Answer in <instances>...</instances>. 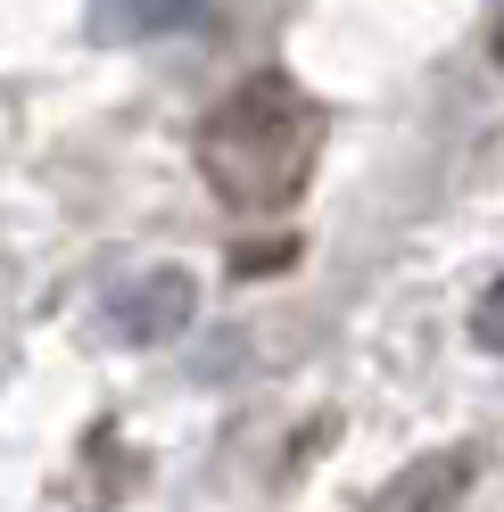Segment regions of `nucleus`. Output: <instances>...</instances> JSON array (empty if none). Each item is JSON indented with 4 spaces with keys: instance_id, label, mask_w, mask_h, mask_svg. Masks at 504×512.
Instances as JSON below:
<instances>
[{
    "instance_id": "f257e3e1",
    "label": "nucleus",
    "mask_w": 504,
    "mask_h": 512,
    "mask_svg": "<svg viewBox=\"0 0 504 512\" xmlns=\"http://www.w3.org/2000/svg\"><path fill=\"white\" fill-rule=\"evenodd\" d=\"M314 149H323V108H314L290 75L232 83L199 124V174H207L215 199L240 207V215L290 207L306 190V174H314Z\"/></svg>"
},
{
    "instance_id": "f03ea898",
    "label": "nucleus",
    "mask_w": 504,
    "mask_h": 512,
    "mask_svg": "<svg viewBox=\"0 0 504 512\" xmlns=\"http://www.w3.org/2000/svg\"><path fill=\"white\" fill-rule=\"evenodd\" d=\"M191 314H199V281L182 265H149V273L108 290V331L124 347H166V339L191 331Z\"/></svg>"
},
{
    "instance_id": "7ed1b4c3",
    "label": "nucleus",
    "mask_w": 504,
    "mask_h": 512,
    "mask_svg": "<svg viewBox=\"0 0 504 512\" xmlns=\"http://www.w3.org/2000/svg\"><path fill=\"white\" fill-rule=\"evenodd\" d=\"M471 479H480V455L471 446H438V455H414L397 479H381L364 496V512H455Z\"/></svg>"
},
{
    "instance_id": "20e7f679",
    "label": "nucleus",
    "mask_w": 504,
    "mask_h": 512,
    "mask_svg": "<svg viewBox=\"0 0 504 512\" xmlns=\"http://www.w3.org/2000/svg\"><path fill=\"white\" fill-rule=\"evenodd\" d=\"M199 0H91V25H100L108 42H141V34H174V25H191Z\"/></svg>"
},
{
    "instance_id": "39448f33",
    "label": "nucleus",
    "mask_w": 504,
    "mask_h": 512,
    "mask_svg": "<svg viewBox=\"0 0 504 512\" xmlns=\"http://www.w3.org/2000/svg\"><path fill=\"white\" fill-rule=\"evenodd\" d=\"M471 339H480L488 356H504V273L480 290V306H471Z\"/></svg>"
},
{
    "instance_id": "423d86ee",
    "label": "nucleus",
    "mask_w": 504,
    "mask_h": 512,
    "mask_svg": "<svg viewBox=\"0 0 504 512\" xmlns=\"http://www.w3.org/2000/svg\"><path fill=\"white\" fill-rule=\"evenodd\" d=\"M496 58H504V17H496Z\"/></svg>"
}]
</instances>
